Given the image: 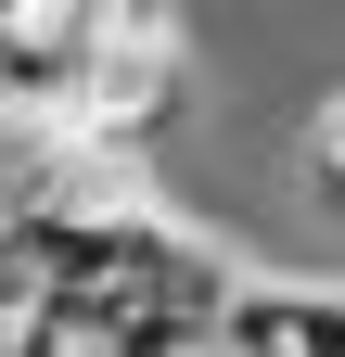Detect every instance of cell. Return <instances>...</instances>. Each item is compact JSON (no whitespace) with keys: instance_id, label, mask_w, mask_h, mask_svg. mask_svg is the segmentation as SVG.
Listing matches in <instances>:
<instances>
[{"instance_id":"6da1fadb","label":"cell","mask_w":345,"mask_h":357,"mask_svg":"<svg viewBox=\"0 0 345 357\" xmlns=\"http://www.w3.org/2000/svg\"><path fill=\"white\" fill-rule=\"evenodd\" d=\"M166 102H179V26L166 13H103V64H90V89H77L64 141L103 153V166H128L166 128Z\"/></svg>"},{"instance_id":"7a4b0ae2","label":"cell","mask_w":345,"mask_h":357,"mask_svg":"<svg viewBox=\"0 0 345 357\" xmlns=\"http://www.w3.org/2000/svg\"><path fill=\"white\" fill-rule=\"evenodd\" d=\"M90 64H103V13H0V115L26 141H64Z\"/></svg>"},{"instance_id":"3957f363","label":"cell","mask_w":345,"mask_h":357,"mask_svg":"<svg viewBox=\"0 0 345 357\" xmlns=\"http://www.w3.org/2000/svg\"><path fill=\"white\" fill-rule=\"evenodd\" d=\"M307 178H320V192H345V89L307 115Z\"/></svg>"},{"instance_id":"277c9868","label":"cell","mask_w":345,"mask_h":357,"mask_svg":"<svg viewBox=\"0 0 345 357\" xmlns=\"http://www.w3.org/2000/svg\"><path fill=\"white\" fill-rule=\"evenodd\" d=\"M294 332H307V357H345V281H332V294L307 281V319H294Z\"/></svg>"}]
</instances>
